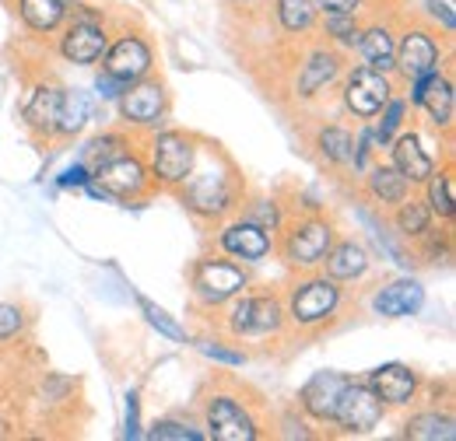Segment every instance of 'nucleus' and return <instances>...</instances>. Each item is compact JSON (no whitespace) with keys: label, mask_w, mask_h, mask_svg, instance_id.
<instances>
[{"label":"nucleus","mask_w":456,"mask_h":441,"mask_svg":"<svg viewBox=\"0 0 456 441\" xmlns=\"http://www.w3.org/2000/svg\"><path fill=\"white\" fill-rule=\"evenodd\" d=\"M453 63L450 56V39L439 36L425 18H407L397 25V53H394V77L411 81L418 74L439 70Z\"/></svg>","instance_id":"6e6552de"},{"label":"nucleus","mask_w":456,"mask_h":441,"mask_svg":"<svg viewBox=\"0 0 456 441\" xmlns=\"http://www.w3.org/2000/svg\"><path fill=\"white\" fill-rule=\"evenodd\" d=\"M204 428L215 441H260L274 435L256 399H246V389H215L204 396Z\"/></svg>","instance_id":"39448f33"},{"label":"nucleus","mask_w":456,"mask_h":441,"mask_svg":"<svg viewBox=\"0 0 456 441\" xmlns=\"http://www.w3.org/2000/svg\"><path fill=\"white\" fill-rule=\"evenodd\" d=\"M141 438H151V441H208V431L193 428V424H190V421H183V417H162V421H155Z\"/></svg>","instance_id":"4c0bfd02"},{"label":"nucleus","mask_w":456,"mask_h":441,"mask_svg":"<svg viewBox=\"0 0 456 441\" xmlns=\"http://www.w3.org/2000/svg\"><path fill=\"white\" fill-rule=\"evenodd\" d=\"M334 242H338V220L323 207H316V211H302V214L285 218V224L274 235V256L288 270L305 274V270L323 267Z\"/></svg>","instance_id":"7ed1b4c3"},{"label":"nucleus","mask_w":456,"mask_h":441,"mask_svg":"<svg viewBox=\"0 0 456 441\" xmlns=\"http://www.w3.org/2000/svg\"><path fill=\"white\" fill-rule=\"evenodd\" d=\"M281 301H285L288 330L302 333V336H320L323 330H330L334 319L341 316L344 284H338L323 270H305V274H298L288 284Z\"/></svg>","instance_id":"f03ea898"},{"label":"nucleus","mask_w":456,"mask_h":441,"mask_svg":"<svg viewBox=\"0 0 456 441\" xmlns=\"http://www.w3.org/2000/svg\"><path fill=\"white\" fill-rule=\"evenodd\" d=\"M320 14H362L369 4L365 0H313Z\"/></svg>","instance_id":"a18cd8bd"},{"label":"nucleus","mask_w":456,"mask_h":441,"mask_svg":"<svg viewBox=\"0 0 456 441\" xmlns=\"http://www.w3.org/2000/svg\"><path fill=\"white\" fill-rule=\"evenodd\" d=\"M25 330H28V312L14 301H0V347L21 340Z\"/></svg>","instance_id":"ea45409f"},{"label":"nucleus","mask_w":456,"mask_h":441,"mask_svg":"<svg viewBox=\"0 0 456 441\" xmlns=\"http://www.w3.org/2000/svg\"><path fill=\"white\" fill-rule=\"evenodd\" d=\"M387 413L390 410L383 406V399L372 389L365 386V379H354L351 375L341 392V399H338V410H334L330 428L338 435H344V438H362V435H372L383 424Z\"/></svg>","instance_id":"4468645a"},{"label":"nucleus","mask_w":456,"mask_h":441,"mask_svg":"<svg viewBox=\"0 0 456 441\" xmlns=\"http://www.w3.org/2000/svg\"><path fill=\"white\" fill-rule=\"evenodd\" d=\"M421 196L425 204L432 207L436 220H450L453 224L456 218V175H453V158H446V165L436 168L425 182H421Z\"/></svg>","instance_id":"c85d7f7f"},{"label":"nucleus","mask_w":456,"mask_h":441,"mask_svg":"<svg viewBox=\"0 0 456 441\" xmlns=\"http://www.w3.org/2000/svg\"><path fill=\"white\" fill-rule=\"evenodd\" d=\"M215 228H218L215 231V249L239 260V263H246V267H256V263L274 256V235L267 228L246 220L242 214H232Z\"/></svg>","instance_id":"dca6fc26"},{"label":"nucleus","mask_w":456,"mask_h":441,"mask_svg":"<svg viewBox=\"0 0 456 441\" xmlns=\"http://www.w3.org/2000/svg\"><path fill=\"white\" fill-rule=\"evenodd\" d=\"M88 179H92V168L85 165V162H74V165L63 168L53 182H57V189H81Z\"/></svg>","instance_id":"c03bdc74"},{"label":"nucleus","mask_w":456,"mask_h":441,"mask_svg":"<svg viewBox=\"0 0 456 441\" xmlns=\"http://www.w3.org/2000/svg\"><path fill=\"white\" fill-rule=\"evenodd\" d=\"M421 18L436 28V32H443L446 39H453V32H456V14H453V7L446 4V0H425L421 4Z\"/></svg>","instance_id":"a19ab883"},{"label":"nucleus","mask_w":456,"mask_h":441,"mask_svg":"<svg viewBox=\"0 0 456 441\" xmlns=\"http://www.w3.org/2000/svg\"><path fill=\"white\" fill-rule=\"evenodd\" d=\"M316 158L334 172H354V130L344 123H323L313 137Z\"/></svg>","instance_id":"a878e982"},{"label":"nucleus","mask_w":456,"mask_h":441,"mask_svg":"<svg viewBox=\"0 0 456 441\" xmlns=\"http://www.w3.org/2000/svg\"><path fill=\"white\" fill-rule=\"evenodd\" d=\"M92 179L113 196V204H123V207L126 204H141V200L159 193V186H155V179L148 172V162H144V148H130L119 158L99 165L92 172Z\"/></svg>","instance_id":"f8f14e48"},{"label":"nucleus","mask_w":456,"mask_h":441,"mask_svg":"<svg viewBox=\"0 0 456 441\" xmlns=\"http://www.w3.org/2000/svg\"><path fill=\"white\" fill-rule=\"evenodd\" d=\"M362 193L379 207V211H394L400 200H407L411 193H414V186L400 175L397 168L390 165V162H383V158H376L372 165L362 172Z\"/></svg>","instance_id":"b1692460"},{"label":"nucleus","mask_w":456,"mask_h":441,"mask_svg":"<svg viewBox=\"0 0 456 441\" xmlns=\"http://www.w3.org/2000/svg\"><path fill=\"white\" fill-rule=\"evenodd\" d=\"M110 36H113V28L106 25L102 11L88 7V4H70L67 21L57 32V56L74 67H95L110 46Z\"/></svg>","instance_id":"1a4fd4ad"},{"label":"nucleus","mask_w":456,"mask_h":441,"mask_svg":"<svg viewBox=\"0 0 456 441\" xmlns=\"http://www.w3.org/2000/svg\"><path fill=\"white\" fill-rule=\"evenodd\" d=\"M141 435H144V428H141V392L130 389L126 392V428H123V438L137 441Z\"/></svg>","instance_id":"37998d69"},{"label":"nucleus","mask_w":456,"mask_h":441,"mask_svg":"<svg viewBox=\"0 0 456 441\" xmlns=\"http://www.w3.org/2000/svg\"><path fill=\"white\" fill-rule=\"evenodd\" d=\"M394 92H397V77L369 63H354L341 74V106L358 123H372Z\"/></svg>","instance_id":"9b49d317"},{"label":"nucleus","mask_w":456,"mask_h":441,"mask_svg":"<svg viewBox=\"0 0 456 441\" xmlns=\"http://www.w3.org/2000/svg\"><path fill=\"white\" fill-rule=\"evenodd\" d=\"M390 224H394V231H397L403 242H418L432 224H436V214H432V207L425 204V196H407V200H400L397 207L390 211Z\"/></svg>","instance_id":"7c9ffc66"},{"label":"nucleus","mask_w":456,"mask_h":441,"mask_svg":"<svg viewBox=\"0 0 456 441\" xmlns=\"http://www.w3.org/2000/svg\"><path fill=\"white\" fill-rule=\"evenodd\" d=\"M99 63H102V74H110V77L123 81V84H134V81L155 74V67H159L151 39L144 32H137V28L113 32L110 46H106V53H102Z\"/></svg>","instance_id":"2eb2a0df"},{"label":"nucleus","mask_w":456,"mask_h":441,"mask_svg":"<svg viewBox=\"0 0 456 441\" xmlns=\"http://www.w3.org/2000/svg\"><path fill=\"white\" fill-rule=\"evenodd\" d=\"M116 112H119V126L144 137L159 126L169 123V112H172V95H169V84L159 77V74H148L134 84H126L116 99Z\"/></svg>","instance_id":"9d476101"},{"label":"nucleus","mask_w":456,"mask_h":441,"mask_svg":"<svg viewBox=\"0 0 456 441\" xmlns=\"http://www.w3.org/2000/svg\"><path fill=\"white\" fill-rule=\"evenodd\" d=\"M369 305L383 319H407V316H418L425 309V287L414 277H397V280L379 284L372 291V301Z\"/></svg>","instance_id":"412c9836"},{"label":"nucleus","mask_w":456,"mask_h":441,"mask_svg":"<svg viewBox=\"0 0 456 441\" xmlns=\"http://www.w3.org/2000/svg\"><path fill=\"white\" fill-rule=\"evenodd\" d=\"M347 70V53L334 50L330 43H316L305 53L298 56L295 77H291V95L298 102H316L327 88H334L341 81V74Z\"/></svg>","instance_id":"ddd939ff"},{"label":"nucleus","mask_w":456,"mask_h":441,"mask_svg":"<svg viewBox=\"0 0 456 441\" xmlns=\"http://www.w3.org/2000/svg\"><path fill=\"white\" fill-rule=\"evenodd\" d=\"M274 428H278V431H274V435H281V438H302V441H313V438H320V435H316V431H313V428H316V424H313V421H305V417H302V413H298V417H295V413H285V417H281V421H278V424H274Z\"/></svg>","instance_id":"79ce46f5"},{"label":"nucleus","mask_w":456,"mask_h":441,"mask_svg":"<svg viewBox=\"0 0 456 441\" xmlns=\"http://www.w3.org/2000/svg\"><path fill=\"white\" fill-rule=\"evenodd\" d=\"M362 379L383 399L387 410H411L418 403V396H421V375L403 361H387V365L372 368Z\"/></svg>","instance_id":"aec40b11"},{"label":"nucleus","mask_w":456,"mask_h":441,"mask_svg":"<svg viewBox=\"0 0 456 441\" xmlns=\"http://www.w3.org/2000/svg\"><path fill=\"white\" fill-rule=\"evenodd\" d=\"M190 298L197 309L204 312H218L225 301H232L235 294H242L246 287H253V274L246 270V263L232 260L225 253H204L193 260L190 267Z\"/></svg>","instance_id":"0eeeda50"},{"label":"nucleus","mask_w":456,"mask_h":441,"mask_svg":"<svg viewBox=\"0 0 456 441\" xmlns=\"http://www.w3.org/2000/svg\"><path fill=\"white\" fill-rule=\"evenodd\" d=\"M95 88H99V99L116 102V99H119V92H123L126 84H123V81H116V77H110V74H99V77H95Z\"/></svg>","instance_id":"49530a36"},{"label":"nucleus","mask_w":456,"mask_h":441,"mask_svg":"<svg viewBox=\"0 0 456 441\" xmlns=\"http://www.w3.org/2000/svg\"><path fill=\"white\" fill-rule=\"evenodd\" d=\"M141 140H144V162H148V172H151L159 193H175L193 168L200 133L179 130V126H159V130L144 133Z\"/></svg>","instance_id":"423d86ee"},{"label":"nucleus","mask_w":456,"mask_h":441,"mask_svg":"<svg viewBox=\"0 0 456 441\" xmlns=\"http://www.w3.org/2000/svg\"><path fill=\"white\" fill-rule=\"evenodd\" d=\"M274 7V25L291 36V39H302V36H316V21H320V11L313 0H271Z\"/></svg>","instance_id":"c756f323"},{"label":"nucleus","mask_w":456,"mask_h":441,"mask_svg":"<svg viewBox=\"0 0 456 441\" xmlns=\"http://www.w3.org/2000/svg\"><path fill=\"white\" fill-rule=\"evenodd\" d=\"M320 270L327 277H334L338 284H358L372 270V253L358 238H341L338 235V242L330 245V253H327Z\"/></svg>","instance_id":"393cba45"},{"label":"nucleus","mask_w":456,"mask_h":441,"mask_svg":"<svg viewBox=\"0 0 456 441\" xmlns=\"http://www.w3.org/2000/svg\"><path fill=\"white\" fill-rule=\"evenodd\" d=\"M218 333L225 340H278L288 333L285 301L278 291H253L246 287L218 309Z\"/></svg>","instance_id":"20e7f679"},{"label":"nucleus","mask_w":456,"mask_h":441,"mask_svg":"<svg viewBox=\"0 0 456 441\" xmlns=\"http://www.w3.org/2000/svg\"><path fill=\"white\" fill-rule=\"evenodd\" d=\"M225 4H232V7H267L271 0H225Z\"/></svg>","instance_id":"de8ad7c7"},{"label":"nucleus","mask_w":456,"mask_h":441,"mask_svg":"<svg viewBox=\"0 0 456 441\" xmlns=\"http://www.w3.org/2000/svg\"><path fill=\"white\" fill-rule=\"evenodd\" d=\"M365 4H376V7H394L400 0H365Z\"/></svg>","instance_id":"09e8293b"},{"label":"nucleus","mask_w":456,"mask_h":441,"mask_svg":"<svg viewBox=\"0 0 456 441\" xmlns=\"http://www.w3.org/2000/svg\"><path fill=\"white\" fill-rule=\"evenodd\" d=\"M130 148H137V133H130V130H102V133H95L92 140H85L77 162H85V165L95 172L99 165L113 162V158H119V155L130 151Z\"/></svg>","instance_id":"2f4dec72"},{"label":"nucleus","mask_w":456,"mask_h":441,"mask_svg":"<svg viewBox=\"0 0 456 441\" xmlns=\"http://www.w3.org/2000/svg\"><path fill=\"white\" fill-rule=\"evenodd\" d=\"M246 193L249 189H246V175H242L239 162L218 140L200 137L193 168L183 179V186L175 189V200L183 204V211L200 224H222L239 211Z\"/></svg>","instance_id":"f257e3e1"},{"label":"nucleus","mask_w":456,"mask_h":441,"mask_svg":"<svg viewBox=\"0 0 456 441\" xmlns=\"http://www.w3.org/2000/svg\"><path fill=\"white\" fill-rule=\"evenodd\" d=\"M60 106H63V84L39 81V84L28 88L25 106H21V126L28 130V137H32L36 144L57 140Z\"/></svg>","instance_id":"a211bd4d"},{"label":"nucleus","mask_w":456,"mask_h":441,"mask_svg":"<svg viewBox=\"0 0 456 441\" xmlns=\"http://www.w3.org/2000/svg\"><path fill=\"white\" fill-rule=\"evenodd\" d=\"M387 162L397 168L400 175L418 189L436 168H439V158H436V151L428 148V140H425V133L421 130H400L397 137L387 144Z\"/></svg>","instance_id":"6ab92c4d"},{"label":"nucleus","mask_w":456,"mask_h":441,"mask_svg":"<svg viewBox=\"0 0 456 441\" xmlns=\"http://www.w3.org/2000/svg\"><path fill=\"white\" fill-rule=\"evenodd\" d=\"M428 116V126L443 137H453V123H456V84H453V63L439 67L432 84L425 88V99H421V109Z\"/></svg>","instance_id":"4be33fe9"},{"label":"nucleus","mask_w":456,"mask_h":441,"mask_svg":"<svg viewBox=\"0 0 456 441\" xmlns=\"http://www.w3.org/2000/svg\"><path fill=\"white\" fill-rule=\"evenodd\" d=\"M92 119V106L88 95L81 88H63V106H60V123H57V140H74Z\"/></svg>","instance_id":"c9c22d12"},{"label":"nucleus","mask_w":456,"mask_h":441,"mask_svg":"<svg viewBox=\"0 0 456 441\" xmlns=\"http://www.w3.org/2000/svg\"><path fill=\"white\" fill-rule=\"evenodd\" d=\"M362 14H320L316 21V32L323 43H330L334 50L341 53H354L358 46V36H362Z\"/></svg>","instance_id":"473e14b6"},{"label":"nucleus","mask_w":456,"mask_h":441,"mask_svg":"<svg viewBox=\"0 0 456 441\" xmlns=\"http://www.w3.org/2000/svg\"><path fill=\"white\" fill-rule=\"evenodd\" d=\"M354 53L362 56V63H369V67H376V70H383V74H394L397 21H394V18H372V21H365Z\"/></svg>","instance_id":"5701e85b"},{"label":"nucleus","mask_w":456,"mask_h":441,"mask_svg":"<svg viewBox=\"0 0 456 441\" xmlns=\"http://www.w3.org/2000/svg\"><path fill=\"white\" fill-rule=\"evenodd\" d=\"M347 379H351V375L330 372V368L313 372L309 382L298 389V396H295V410H298L305 421H313L316 428H330L334 410H338V399H341Z\"/></svg>","instance_id":"f3484780"},{"label":"nucleus","mask_w":456,"mask_h":441,"mask_svg":"<svg viewBox=\"0 0 456 441\" xmlns=\"http://www.w3.org/2000/svg\"><path fill=\"white\" fill-rule=\"evenodd\" d=\"M411 106H407V99H403V92H394L390 99H387V106L379 109V116L369 123L372 126V140H376V148H379V155L387 151V144L397 137L400 130L407 126V116H411Z\"/></svg>","instance_id":"72a5a7b5"},{"label":"nucleus","mask_w":456,"mask_h":441,"mask_svg":"<svg viewBox=\"0 0 456 441\" xmlns=\"http://www.w3.org/2000/svg\"><path fill=\"white\" fill-rule=\"evenodd\" d=\"M235 214H242L246 220H253V224L267 228L271 235H278V228H281L285 218H288L285 204H281L278 196H267V193H246Z\"/></svg>","instance_id":"f704fd0d"},{"label":"nucleus","mask_w":456,"mask_h":441,"mask_svg":"<svg viewBox=\"0 0 456 441\" xmlns=\"http://www.w3.org/2000/svg\"><path fill=\"white\" fill-rule=\"evenodd\" d=\"M11 11L32 36H57L60 25L67 21L70 4L67 0H11Z\"/></svg>","instance_id":"bb28decb"},{"label":"nucleus","mask_w":456,"mask_h":441,"mask_svg":"<svg viewBox=\"0 0 456 441\" xmlns=\"http://www.w3.org/2000/svg\"><path fill=\"white\" fill-rule=\"evenodd\" d=\"M197 350L204 354V357H211V361H218V365H225V368H242L246 361H249V354L246 350H235V347H228L222 336H200L197 340Z\"/></svg>","instance_id":"58836bf2"},{"label":"nucleus","mask_w":456,"mask_h":441,"mask_svg":"<svg viewBox=\"0 0 456 441\" xmlns=\"http://www.w3.org/2000/svg\"><path fill=\"white\" fill-rule=\"evenodd\" d=\"M403 438L411 441H453L456 438V417L453 406H425L414 410L403 421Z\"/></svg>","instance_id":"cd10ccee"},{"label":"nucleus","mask_w":456,"mask_h":441,"mask_svg":"<svg viewBox=\"0 0 456 441\" xmlns=\"http://www.w3.org/2000/svg\"><path fill=\"white\" fill-rule=\"evenodd\" d=\"M137 309H141V316L148 319V326L151 330H159L166 340H172V343H190V333L183 330L175 319H172L169 312L162 309V305H155L151 298H144V294H137Z\"/></svg>","instance_id":"e433bc0d"}]
</instances>
